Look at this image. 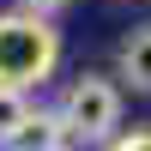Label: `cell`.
I'll use <instances>...</instances> for the list:
<instances>
[{
  "label": "cell",
  "instance_id": "3",
  "mask_svg": "<svg viewBox=\"0 0 151 151\" xmlns=\"http://www.w3.org/2000/svg\"><path fill=\"white\" fill-rule=\"evenodd\" d=\"M115 79L151 97V24H139V30L121 36V48H115Z\"/></svg>",
  "mask_w": 151,
  "mask_h": 151
},
{
  "label": "cell",
  "instance_id": "7",
  "mask_svg": "<svg viewBox=\"0 0 151 151\" xmlns=\"http://www.w3.org/2000/svg\"><path fill=\"white\" fill-rule=\"evenodd\" d=\"M67 0H24V12H36V18H48V12H60Z\"/></svg>",
  "mask_w": 151,
  "mask_h": 151
},
{
  "label": "cell",
  "instance_id": "2",
  "mask_svg": "<svg viewBox=\"0 0 151 151\" xmlns=\"http://www.w3.org/2000/svg\"><path fill=\"white\" fill-rule=\"evenodd\" d=\"M60 121H67L73 139L109 145L115 127H121V85L103 79V73H79V79L67 85V97H60Z\"/></svg>",
  "mask_w": 151,
  "mask_h": 151
},
{
  "label": "cell",
  "instance_id": "5",
  "mask_svg": "<svg viewBox=\"0 0 151 151\" xmlns=\"http://www.w3.org/2000/svg\"><path fill=\"white\" fill-rule=\"evenodd\" d=\"M30 91H12V85H0V151H6L12 139H18V127L30 121Z\"/></svg>",
  "mask_w": 151,
  "mask_h": 151
},
{
  "label": "cell",
  "instance_id": "1",
  "mask_svg": "<svg viewBox=\"0 0 151 151\" xmlns=\"http://www.w3.org/2000/svg\"><path fill=\"white\" fill-rule=\"evenodd\" d=\"M60 67V30L36 12H0V85L12 91H36L48 73Z\"/></svg>",
  "mask_w": 151,
  "mask_h": 151
},
{
  "label": "cell",
  "instance_id": "6",
  "mask_svg": "<svg viewBox=\"0 0 151 151\" xmlns=\"http://www.w3.org/2000/svg\"><path fill=\"white\" fill-rule=\"evenodd\" d=\"M109 151H151V127H133V133H115Z\"/></svg>",
  "mask_w": 151,
  "mask_h": 151
},
{
  "label": "cell",
  "instance_id": "4",
  "mask_svg": "<svg viewBox=\"0 0 151 151\" xmlns=\"http://www.w3.org/2000/svg\"><path fill=\"white\" fill-rule=\"evenodd\" d=\"M67 139L73 133H67V121H60V109H36L6 151H67Z\"/></svg>",
  "mask_w": 151,
  "mask_h": 151
}]
</instances>
